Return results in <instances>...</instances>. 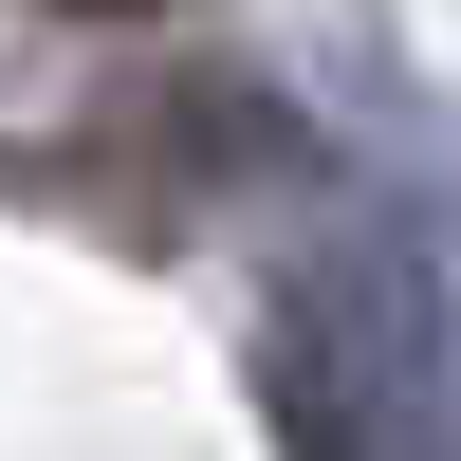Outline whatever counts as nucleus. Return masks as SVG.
Wrapping results in <instances>:
<instances>
[{
    "label": "nucleus",
    "mask_w": 461,
    "mask_h": 461,
    "mask_svg": "<svg viewBox=\"0 0 461 461\" xmlns=\"http://www.w3.org/2000/svg\"><path fill=\"white\" fill-rule=\"evenodd\" d=\"M258 388H277V461H461V332H443V277L388 203L332 221L277 277Z\"/></svg>",
    "instance_id": "obj_1"
}]
</instances>
